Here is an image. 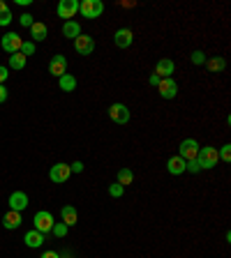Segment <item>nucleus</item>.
<instances>
[{
  "label": "nucleus",
  "mask_w": 231,
  "mask_h": 258,
  "mask_svg": "<svg viewBox=\"0 0 231 258\" xmlns=\"http://www.w3.org/2000/svg\"><path fill=\"white\" fill-rule=\"evenodd\" d=\"M54 215L49 212V210H39V212H35V217H32V228L39 233H51V228H54Z\"/></svg>",
  "instance_id": "1"
},
{
  "label": "nucleus",
  "mask_w": 231,
  "mask_h": 258,
  "mask_svg": "<svg viewBox=\"0 0 231 258\" xmlns=\"http://www.w3.org/2000/svg\"><path fill=\"white\" fill-rule=\"evenodd\" d=\"M79 12L83 19H97V16L104 12V3L102 0H81Z\"/></svg>",
  "instance_id": "2"
},
{
  "label": "nucleus",
  "mask_w": 231,
  "mask_h": 258,
  "mask_svg": "<svg viewBox=\"0 0 231 258\" xmlns=\"http://www.w3.org/2000/svg\"><path fill=\"white\" fill-rule=\"evenodd\" d=\"M197 161H199L201 168H215L217 161H220V157H217V148H210V145H206V148H199Z\"/></svg>",
  "instance_id": "3"
},
{
  "label": "nucleus",
  "mask_w": 231,
  "mask_h": 258,
  "mask_svg": "<svg viewBox=\"0 0 231 258\" xmlns=\"http://www.w3.org/2000/svg\"><path fill=\"white\" fill-rule=\"evenodd\" d=\"M21 44H23V39L19 37L16 32H7V35H3L0 46H3V51H5V53L14 55V53H19V51H21Z\"/></svg>",
  "instance_id": "4"
},
{
  "label": "nucleus",
  "mask_w": 231,
  "mask_h": 258,
  "mask_svg": "<svg viewBox=\"0 0 231 258\" xmlns=\"http://www.w3.org/2000/svg\"><path fill=\"white\" fill-rule=\"evenodd\" d=\"M70 175H72L70 164H65V161H58V164H56V166H51V171H49L51 182H58V184L67 182V180H70Z\"/></svg>",
  "instance_id": "5"
},
{
  "label": "nucleus",
  "mask_w": 231,
  "mask_h": 258,
  "mask_svg": "<svg viewBox=\"0 0 231 258\" xmlns=\"http://www.w3.org/2000/svg\"><path fill=\"white\" fill-rule=\"evenodd\" d=\"M197 155H199V143H197V141H194V139L180 141V152H178V157H180V159L192 161V159H197Z\"/></svg>",
  "instance_id": "6"
},
{
  "label": "nucleus",
  "mask_w": 231,
  "mask_h": 258,
  "mask_svg": "<svg viewBox=\"0 0 231 258\" xmlns=\"http://www.w3.org/2000/svg\"><path fill=\"white\" fill-rule=\"evenodd\" d=\"M109 118L116 124H127L129 122V108L125 104H111L109 106Z\"/></svg>",
  "instance_id": "7"
},
{
  "label": "nucleus",
  "mask_w": 231,
  "mask_h": 258,
  "mask_svg": "<svg viewBox=\"0 0 231 258\" xmlns=\"http://www.w3.org/2000/svg\"><path fill=\"white\" fill-rule=\"evenodd\" d=\"M157 92H160L162 99H173V97L178 95V83L169 76V79H160V83H157Z\"/></svg>",
  "instance_id": "8"
},
{
  "label": "nucleus",
  "mask_w": 231,
  "mask_h": 258,
  "mask_svg": "<svg viewBox=\"0 0 231 258\" xmlns=\"http://www.w3.org/2000/svg\"><path fill=\"white\" fill-rule=\"evenodd\" d=\"M74 51L79 55H90L93 51H95V39H93L90 35H79V37L74 39Z\"/></svg>",
  "instance_id": "9"
},
{
  "label": "nucleus",
  "mask_w": 231,
  "mask_h": 258,
  "mask_svg": "<svg viewBox=\"0 0 231 258\" xmlns=\"http://www.w3.org/2000/svg\"><path fill=\"white\" fill-rule=\"evenodd\" d=\"M56 12H58L60 19H67V21H72V16L79 12V0H60L58 7H56Z\"/></svg>",
  "instance_id": "10"
},
{
  "label": "nucleus",
  "mask_w": 231,
  "mask_h": 258,
  "mask_svg": "<svg viewBox=\"0 0 231 258\" xmlns=\"http://www.w3.org/2000/svg\"><path fill=\"white\" fill-rule=\"evenodd\" d=\"M49 74L58 76V79L63 74H67V58H65V55H54L51 62H49Z\"/></svg>",
  "instance_id": "11"
},
{
  "label": "nucleus",
  "mask_w": 231,
  "mask_h": 258,
  "mask_svg": "<svg viewBox=\"0 0 231 258\" xmlns=\"http://www.w3.org/2000/svg\"><path fill=\"white\" fill-rule=\"evenodd\" d=\"M113 42H116L118 48H127V46H132V42H134V35H132L129 28H118L116 35H113Z\"/></svg>",
  "instance_id": "12"
},
{
  "label": "nucleus",
  "mask_w": 231,
  "mask_h": 258,
  "mask_svg": "<svg viewBox=\"0 0 231 258\" xmlns=\"http://www.w3.org/2000/svg\"><path fill=\"white\" fill-rule=\"evenodd\" d=\"M10 210H14V212H23V210L28 208V194L26 191H14L10 194Z\"/></svg>",
  "instance_id": "13"
},
{
  "label": "nucleus",
  "mask_w": 231,
  "mask_h": 258,
  "mask_svg": "<svg viewBox=\"0 0 231 258\" xmlns=\"http://www.w3.org/2000/svg\"><path fill=\"white\" fill-rule=\"evenodd\" d=\"M173 70H176L173 60L162 58V60H157V64H155V76H160V79H169V76L173 74Z\"/></svg>",
  "instance_id": "14"
},
{
  "label": "nucleus",
  "mask_w": 231,
  "mask_h": 258,
  "mask_svg": "<svg viewBox=\"0 0 231 258\" xmlns=\"http://www.w3.org/2000/svg\"><path fill=\"white\" fill-rule=\"evenodd\" d=\"M30 42H44V39L49 37V28H47V23H42V21H35L30 28Z\"/></svg>",
  "instance_id": "15"
},
{
  "label": "nucleus",
  "mask_w": 231,
  "mask_h": 258,
  "mask_svg": "<svg viewBox=\"0 0 231 258\" xmlns=\"http://www.w3.org/2000/svg\"><path fill=\"white\" fill-rule=\"evenodd\" d=\"M23 242H26V247H30V249H37V247H42L44 244V233H39V231H28L26 235H23Z\"/></svg>",
  "instance_id": "16"
},
{
  "label": "nucleus",
  "mask_w": 231,
  "mask_h": 258,
  "mask_svg": "<svg viewBox=\"0 0 231 258\" xmlns=\"http://www.w3.org/2000/svg\"><path fill=\"white\" fill-rule=\"evenodd\" d=\"M21 212H14V210H10L5 217H3V226H5L7 231H16L19 226H21Z\"/></svg>",
  "instance_id": "17"
},
{
  "label": "nucleus",
  "mask_w": 231,
  "mask_h": 258,
  "mask_svg": "<svg viewBox=\"0 0 231 258\" xmlns=\"http://www.w3.org/2000/svg\"><path fill=\"white\" fill-rule=\"evenodd\" d=\"M167 171L171 173V175H183V173H185V159H180L178 155L169 157V161H167Z\"/></svg>",
  "instance_id": "18"
},
{
  "label": "nucleus",
  "mask_w": 231,
  "mask_h": 258,
  "mask_svg": "<svg viewBox=\"0 0 231 258\" xmlns=\"http://www.w3.org/2000/svg\"><path fill=\"white\" fill-rule=\"evenodd\" d=\"M60 215H63V224L70 228V226H74L76 221H79V212H76L74 205H65L63 210H60Z\"/></svg>",
  "instance_id": "19"
},
{
  "label": "nucleus",
  "mask_w": 231,
  "mask_h": 258,
  "mask_svg": "<svg viewBox=\"0 0 231 258\" xmlns=\"http://www.w3.org/2000/svg\"><path fill=\"white\" fill-rule=\"evenodd\" d=\"M63 35L67 39H76L81 35V26L76 21H65V26H63Z\"/></svg>",
  "instance_id": "20"
},
{
  "label": "nucleus",
  "mask_w": 231,
  "mask_h": 258,
  "mask_svg": "<svg viewBox=\"0 0 231 258\" xmlns=\"http://www.w3.org/2000/svg\"><path fill=\"white\" fill-rule=\"evenodd\" d=\"M58 86H60V90H63V92H72L76 88V79L72 74H63L58 79Z\"/></svg>",
  "instance_id": "21"
},
{
  "label": "nucleus",
  "mask_w": 231,
  "mask_h": 258,
  "mask_svg": "<svg viewBox=\"0 0 231 258\" xmlns=\"http://www.w3.org/2000/svg\"><path fill=\"white\" fill-rule=\"evenodd\" d=\"M26 55L23 53H14V55H10V67L7 70H23L26 67Z\"/></svg>",
  "instance_id": "22"
},
{
  "label": "nucleus",
  "mask_w": 231,
  "mask_h": 258,
  "mask_svg": "<svg viewBox=\"0 0 231 258\" xmlns=\"http://www.w3.org/2000/svg\"><path fill=\"white\" fill-rule=\"evenodd\" d=\"M134 182V173H132V168H120L118 171V184H123V187H127V184Z\"/></svg>",
  "instance_id": "23"
},
{
  "label": "nucleus",
  "mask_w": 231,
  "mask_h": 258,
  "mask_svg": "<svg viewBox=\"0 0 231 258\" xmlns=\"http://www.w3.org/2000/svg\"><path fill=\"white\" fill-rule=\"evenodd\" d=\"M10 23H12V12L5 0H0V26H10Z\"/></svg>",
  "instance_id": "24"
},
{
  "label": "nucleus",
  "mask_w": 231,
  "mask_h": 258,
  "mask_svg": "<svg viewBox=\"0 0 231 258\" xmlns=\"http://www.w3.org/2000/svg\"><path fill=\"white\" fill-rule=\"evenodd\" d=\"M206 64H208V70L215 74V72H222L226 67V60L224 58H210V60H206Z\"/></svg>",
  "instance_id": "25"
},
{
  "label": "nucleus",
  "mask_w": 231,
  "mask_h": 258,
  "mask_svg": "<svg viewBox=\"0 0 231 258\" xmlns=\"http://www.w3.org/2000/svg\"><path fill=\"white\" fill-rule=\"evenodd\" d=\"M123 194H125V187H123V184L113 182L111 187H109V196H111V199H120V196H123Z\"/></svg>",
  "instance_id": "26"
},
{
  "label": "nucleus",
  "mask_w": 231,
  "mask_h": 258,
  "mask_svg": "<svg viewBox=\"0 0 231 258\" xmlns=\"http://www.w3.org/2000/svg\"><path fill=\"white\" fill-rule=\"evenodd\" d=\"M190 58H192V62H194V64H206V53L201 51V48L192 51V55H190Z\"/></svg>",
  "instance_id": "27"
},
{
  "label": "nucleus",
  "mask_w": 231,
  "mask_h": 258,
  "mask_svg": "<svg viewBox=\"0 0 231 258\" xmlns=\"http://www.w3.org/2000/svg\"><path fill=\"white\" fill-rule=\"evenodd\" d=\"M217 157H220V159L224 161V164H229V161H231V145H229V143L222 145V150L217 152Z\"/></svg>",
  "instance_id": "28"
},
{
  "label": "nucleus",
  "mask_w": 231,
  "mask_h": 258,
  "mask_svg": "<svg viewBox=\"0 0 231 258\" xmlns=\"http://www.w3.org/2000/svg\"><path fill=\"white\" fill-rule=\"evenodd\" d=\"M19 53H23L26 58H28V55H35V42H23Z\"/></svg>",
  "instance_id": "29"
},
{
  "label": "nucleus",
  "mask_w": 231,
  "mask_h": 258,
  "mask_svg": "<svg viewBox=\"0 0 231 258\" xmlns=\"http://www.w3.org/2000/svg\"><path fill=\"white\" fill-rule=\"evenodd\" d=\"M51 233H54L56 237H65V233H67V226L60 221V224H54V228H51Z\"/></svg>",
  "instance_id": "30"
},
{
  "label": "nucleus",
  "mask_w": 231,
  "mask_h": 258,
  "mask_svg": "<svg viewBox=\"0 0 231 258\" xmlns=\"http://www.w3.org/2000/svg\"><path fill=\"white\" fill-rule=\"evenodd\" d=\"M185 171H190V173H199V171H201L199 161H197V159H192V161H185Z\"/></svg>",
  "instance_id": "31"
},
{
  "label": "nucleus",
  "mask_w": 231,
  "mask_h": 258,
  "mask_svg": "<svg viewBox=\"0 0 231 258\" xmlns=\"http://www.w3.org/2000/svg\"><path fill=\"white\" fill-rule=\"evenodd\" d=\"M19 21H21V26H26V28H30L32 23H35V21H32V14H21V19H19Z\"/></svg>",
  "instance_id": "32"
},
{
  "label": "nucleus",
  "mask_w": 231,
  "mask_h": 258,
  "mask_svg": "<svg viewBox=\"0 0 231 258\" xmlns=\"http://www.w3.org/2000/svg\"><path fill=\"white\" fill-rule=\"evenodd\" d=\"M70 171L72 173H83V161H74V164H70Z\"/></svg>",
  "instance_id": "33"
},
{
  "label": "nucleus",
  "mask_w": 231,
  "mask_h": 258,
  "mask_svg": "<svg viewBox=\"0 0 231 258\" xmlns=\"http://www.w3.org/2000/svg\"><path fill=\"white\" fill-rule=\"evenodd\" d=\"M7 76H10V70L0 64V86H3V83H5V81H7Z\"/></svg>",
  "instance_id": "34"
},
{
  "label": "nucleus",
  "mask_w": 231,
  "mask_h": 258,
  "mask_svg": "<svg viewBox=\"0 0 231 258\" xmlns=\"http://www.w3.org/2000/svg\"><path fill=\"white\" fill-rule=\"evenodd\" d=\"M5 99H7V88H5V86H0V104L5 102Z\"/></svg>",
  "instance_id": "35"
},
{
  "label": "nucleus",
  "mask_w": 231,
  "mask_h": 258,
  "mask_svg": "<svg viewBox=\"0 0 231 258\" xmlns=\"http://www.w3.org/2000/svg\"><path fill=\"white\" fill-rule=\"evenodd\" d=\"M39 258H60V256H58V253H56V251H44Z\"/></svg>",
  "instance_id": "36"
},
{
  "label": "nucleus",
  "mask_w": 231,
  "mask_h": 258,
  "mask_svg": "<svg viewBox=\"0 0 231 258\" xmlns=\"http://www.w3.org/2000/svg\"><path fill=\"white\" fill-rule=\"evenodd\" d=\"M148 83H151V86H155V88H157V83H160V76H155V74H153L151 79H148Z\"/></svg>",
  "instance_id": "37"
}]
</instances>
